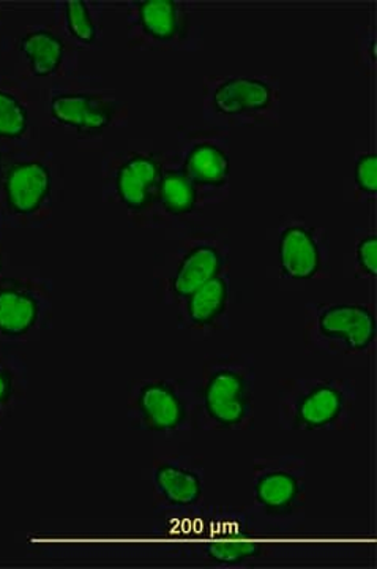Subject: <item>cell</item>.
Returning a JSON list of instances; mask_svg holds the SVG:
<instances>
[{"label":"cell","mask_w":377,"mask_h":569,"mask_svg":"<svg viewBox=\"0 0 377 569\" xmlns=\"http://www.w3.org/2000/svg\"><path fill=\"white\" fill-rule=\"evenodd\" d=\"M197 425L207 432H238L255 422V359L214 355L196 380Z\"/></svg>","instance_id":"obj_1"},{"label":"cell","mask_w":377,"mask_h":569,"mask_svg":"<svg viewBox=\"0 0 377 569\" xmlns=\"http://www.w3.org/2000/svg\"><path fill=\"white\" fill-rule=\"evenodd\" d=\"M231 269L230 234L207 227L186 228L171 252L155 266L156 298L177 309L197 288Z\"/></svg>","instance_id":"obj_2"},{"label":"cell","mask_w":377,"mask_h":569,"mask_svg":"<svg viewBox=\"0 0 377 569\" xmlns=\"http://www.w3.org/2000/svg\"><path fill=\"white\" fill-rule=\"evenodd\" d=\"M59 194V168L48 152H0V213L11 224L40 227L51 219Z\"/></svg>","instance_id":"obj_3"},{"label":"cell","mask_w":377,"mask_h":569,"mask_svg":"<svg viewBox=\"0 0 377 569\" xmlns=\"http://www.w3.org/2000/svg\"><path fill=\"white\" fill-rule=\"evenodd\" d=\"M357 389L342 378H289L278 395V422L287 432H338L353 425Z\"/></svg>","instance_id":"obj_4"},{"label":"cell","mask_w":377,"mask_h":569,"mask_svg":"<svg viewBox=\"0 0 377 569\" xmlns=\"http://www.w3.org/2000/svg\"><path fill=\"white\" fill-rule=\"evenodd\" d=\"M282 111L279 81L268 74H208L204 78L203 118L207 126H276Z\"/></svg>","instance_id":"obj_5"},{"label":"cell","mask_w":377,"mask_h":569,"mask_svg":"<svg viewBox=\"0 0 377 569\" xmlns=\"http://www.w3.org/2000/svg\"><path fill=\"white\" fill-rule=\"evenodd\" d=\"M126 418L134 429L153 436L179 437L200 429L196 380L155 378L133 385Z\"/></svg>","instance_id":"obj_6"},{"label":"cell","mask_w":377,"mask_h":569,"mask_svg":"<svg viewBox=\"0 0 377 569\" xmlns=\"http://www.w3.org/2000/svg\"><path fill=\"white\" fill-rule=\"evenodd\" d=\"M129 41L141 50L200 51L204 48V9L188 0L130 3Z\"/></svg>","instance_id":"obj_7"},{"label":"cell","mask_w":377,"mask_h":569,"mask_svg":"<svg viewBox=\"0 0 377 569\" xmlns=\"http://www.w3.org/2000/svg\"><path fill=\"white\" fill-rule=\"evenodd\" d=\"M175 156L205 208L225 203L231 193L230 130L212 126L184 127L179 132Z\"/></svg>","instance_id":"obj_8"},{"label":"cell","mask_w":377,"mask_h":569,"mask_svg":"<svg viewBox=\"0 0 377 569\" xmlns=\"http://www.w3.org/2000/svg\"><path fill=\"white\" fill-rule=\"evenodd\" d=\"M253 501L271 526H297L305 518L306 460L300 456H268L253 463Z\"/></svg>","instance_id":"obj_9"},{"label":"cell","mask_w":377,"mask_h":569,"mask_svg":"<svg viewBox=\"0 0 377 569\" xmlns=\"http://www.w3.org/2000/svg\"><path fill=\"white\" fill-rule=\"evenodd\" d=\"M305 347L313 353L367 355L376 342V317L361 305H308L304 316Z\"/></svg>","instance_id":"obj_10"},{"label":"cell","mask_w":377,"mask_h":569,"mask_svg":"<svg viewBox=\"0 0 377 569\" xmlns=\"http://www.w3.org/2000/svg\"><path fill=\"white\" fill-rule=\"evenodd\" d=\"M166 153L136 149L110 153L103 164L104 198L126 209L134 222L147 224Z\"/></svg>","instance_id":"obj_11"},{"label":"cell","mask_w":377,"mask_h":569,"mask_svg":"<svg viewBox=\"0 0 377 569\" xmlns=\"http://www.w3.org/2000/svg\"><path fill=\"white\" fill-rule=\"evenodd\" d=\"M50 283L41 279H0V340L26 342L50 325Z\"/></svg>","instance_id":"obj_12"},{"label":"cell","mask_w":377,"mask_h":569,"mask_svg":"<svg viewBox=\"0 0 377 569\" xmlns=\"http://www.w3.org/2000/svg\"><path fill=\"white\" fill-rule=\"evenodd\" d=\"M279 269L294 282H309L328 276L330 242L324 228L291 219L283 224L278 239Z\"/></svg>","instance_id":"obj_13"},{"label":"cell","mask_w":377,"mask_h":569,"mask_svg":"<svg viewBox=\"0 0 377 569\" xmlns=\"http://www.w3.org/2000/svg\"><path fill=\"white\" fill-rule=\"evenodd\" d=\"M153 500L164 511L185 512L204 498L205 468L194 456H163L152 467Z\"/></svg>","instance_id":"obj_14"},{"label":"cell","mask_w":377,"mask_h":569,"mask_svg":"<svg viewBox=\"0 0 377 569\" xmlns=\"http://www.w3.org/2000/svg\"><path fill=\"white\" fill-rule=\"evenodd\" d=\"M233 305L231 269L197 288L177 307L179 326L200 339H207L225 331L230 326Z\"/></svg>","instance_id":"obj_15"},{"label":"cell","mask_w":377,"mask_h":569,"mask_svg":"<svg viewBox=\"0 0 377 569\" xmlns=\"http://www.w3.org/2000/svg\"><path fill=\"white\" fill-rule=\"evenodd\" d=\"M121 110V104L100 92L65 89L52 93L50 99V114L54 122L85 137L110 129Z\"/></svg>","instance_id":"obj_16"},{"label":"cell","mask_w":377,"mask_h":569,"mask_svg":"<svg viewBox=\"0 0 377 569\" xmlns=\"http://www.w3.org/2000/svg\"><path fill=\"white\" fill-rule=\"evenodd\" d=\"M204 208L196 187L182 171L175 152H166L162 179L156 189L147 224H181L190 228L192 220L196 219Z\"/></svg>","instance_id":"obj_17"},{"label":"cell","mask_w":377,"mask_h":569,"mask_svg":"<svg viewBox=\"0 0 377 569\" xmlns=\"http://www.w3.org/2000/svg\"><path fill=\"white\" fill-rule=\"evenodd\" d=\"M207 527L205 553L208 559L222 565H241L263 553V545L244 515L218 516L215 526Z\"/></svg>","instance_id":"obj_18"},{"label":"cell","mask_w":377,"mask_h":569,"mask_svg":"<svg viewBox=\"0 0 377 569\" xmlns=\"http://www.w3.org/2000/svg\"><path fill=\"white\" fill-rule=\"evenodd\" d=\"M20 51L33 77L48 78L59 73L65 61V41L51 29H35L24 33Z\"/></svg>","instance_id":"obj_19"},{"label":"cell","mask_w":377,"mask_h":569,"mask_svg":"<svg viewBox=\"0 0 377 569\" xmlns=\"http://www.w3.org/2000/svg\"><path fill=\"white\" fill-rule=\"evenodd\" d=\"M28 366L17 355H0V426L26 400Z\"/></svg>","instance_id":"obj_20"},{"label":"cell","mask_w":377,"mask_h":569,"mask_svg":"<svg viewBox=\"0 0 377 569\" xmlns=\"http://www.w3.org/2000/svg\"><path fill=\"white\" fill-rule=\"evenodd\" d=\"M31 127L28 97L14 84H0V140H22Z\"/></svg>","instance_id":"obj_21"},{"label":"cell","mask_w":377,"mask_h":569,"mask_svg":"<svg viewBox=\"0 0 377 569\" xmlns=\"http://www.w3.org/2000/svg\"><path fill=\"white\" fill-rule=\"evenodd\" d=\"M62 21L67 36L77 43L91 47L100 39V21L91 3L69 0L62 3Z\"/></svg>","instance_id":"obj_22"},{"label":"cell","mask_w":377,"mask_h":569,"mask_svg":"<svg viewBox=\"0 0 377 569\" xmlns=\"http://www.w3.org/2000/svg\"><path fill=\"white\" fill-rule=\"evenodd\" d=\"M356 197L358 201H375L377 194V156L375 152H364L357 157L354 167Z\"/></svg>","instance_id":"obj_23"},{"label":"cell","mask_w":377,"mask_h":569,"mask_svg":"<svg viewBox=\"0 0 377 569\" xmlns=\"http://www.w3.org/2000/svg\"><path fill=\"white\" fill-rule=\"evenodd\" d=\"M357 279L375 280L377 277V236L369 233L358 239L356 246Z\"/></svg>","instance_id":"obj_24"},{"label":"cell","mask_w":377,"mask_h":569,"mask_svg":"<svg viewBox=\"0 0 377 569\" xmlns=\"http://www.w3.org/2000/svg\"><path fill=\"white\" fill-rule=\"evenodd\" d=\"M357 66L365 73H375L376 67V29L375 26H367L361 36H357Z\"/></svg>","instance_id":"obj_25"},{"label":"cell","mask_w":377,"mask_h":569,"mask_svg":"<svg viewBox=\"0 0 377 569\" xmlns=\"http://www.w3.org/2000/svg\"><path fill=\"white\" fill-rule=\"evenodd\" d=\"M3 271V252H2V246H0V276H2Z\"/></svg>","instance_id":"obj_26"}]
</instances>
